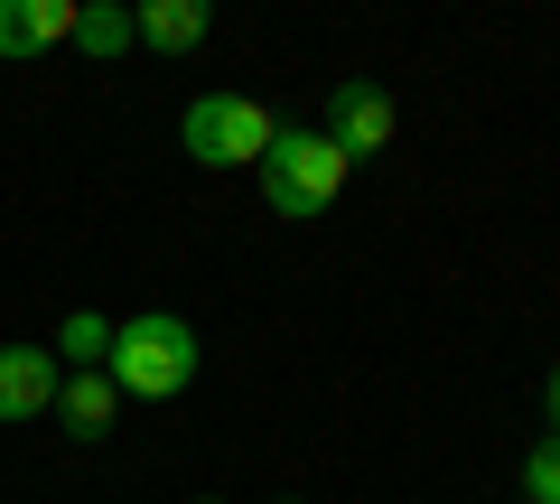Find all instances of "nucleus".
<instances>
[{
  "label": "nucleus",
  "instance_id": "f257e3e1",
  "mask_svg": "<svg viewBox=\"0 0 560 504\" xmlns=\"http://www.w3.org/2000/svg\"><path fill=\"white\" fill-rule=\"evenodd\" d=\"M346 168H355V160L327 141L318 121H280L253 178H261V206H271L280 224H308V215H327V206L346 197Z\"/></svg>",
  "mask_w": 560,
  "mask_h": 504
},
{
  "label": "nucleus",
  "instance_id": "f03ea898",
  "mask_svg": "<svg viewBox=\"0 0 560 504\" xmlns=\"http://www.w3.org/2000/svg\"><path fill=\"white\" fill-rule=\"evenodd\" d=\"M103 374H113L121 402H168V392L197 384V327L168 318V308L121 318V327H113V355H103Z\"/></svg>",
  "mask_w": 560,
  "mask_h": 504
},
{
  "label": "nucleus",
  "instance_id": "7ed1b4c3",
  "mask_svg": "<svg viewBox=\"0 0 560 504\" xmlns=\"http://www.w3.org/2000/svg\"><path fill=\"white\" fill-rule=\"evenodd\" d=\"M271 131H280V121L261 113L253 94H197V103L178 113V150H187L197 168H261Z\"/></svg>",
  "mask_w": 560,
  "mask_h": 504
},
{
  "label": "nucleus",
  "instance_id": "20e7f679",
  "mask_svg": "<svg viewBox=\"0 0 560 504\" xmlns=\"http://www.w3.org/2000/svg\"><path fill=\"white\" fill-rule=\"evenodd\" d=\"M318 131L346 150V160H374V150H393V94H383L374 75H346L337 94L318 103Z\"/></svg>",
  "mask_w": 560,
  "mask_h": 504
},
{
  "label": "nucleus",
  "instance_id": "39448f33",
  "mask_svg": "<svg viewBox=\"0 0 560 504\" xmlns=\"http://www.w3.org/2000/svg\"><path fill=\"white\" fill-rule=\"evenodd\" d=\"M57 384H66L57 345H0V421H38V411H57Z\"/></svg>",
  "mask_w": 560,
  "mask_h": 504
},
{
  "label": "nucleus",
  "instance_id": "423d86ee",
  "mask_svg": "<svg viewBox=\"0 0 560 504\" xmlns=\"http://www.w3.org/2000/svg\"><path fill=\"white\" fill-rule=\"evenodd\" d=\"M75 38V0H0V57H47Z\"/></svg>",
  "mask_w": 560,
  "mask_h": 504
},
{
  "label": "nucleus",
  "instance_id": "0eeeda50",
  "mask_svg": "<svg viewBox=\"0 0 560 504\" xmlns=\"http://www.w3.org/2000/svg\"><path fill=\"white\" fill-rule=\"evenodd\" d=\"M131 20H140V47H150V57H197V47L215 38V10H206V0H140Z\"/></svg>",
  "mask_w": 560,
  "mask_h": 504
},
{
  "label": "nucleus",
  "instance_id": "6e6552de",
  "mask_svg": "<svg viewBox=\"0 0 560 504\" xmlns=\"http://www.w3.org/2000/svg\"><path fill=\"white\" fill-rule=\"evenodd\" d=\"M57 421H66V439H75V448L113 439V421H121L113 374H66V384H57Z\"/></svg>",
  "mask_w": 560,
  "mask_h": 504
},
{
  "label": "nucleus",
  "instance_id": "1a4fd4ad",
  "mask_svg": "<svg viewBox=\"0 0 560 504\" xmlns=\"http://www.w3.org/2000/svg\"><path fill=\"white\" fill-rule=\"evenodd\" d=\"M75 47H84V57H131L140 20L121 10V0H75Z\"/></svg>",
  "mask_w": 560,
  "mask_h": 504
},
{
  "label": "nucleus",
  "instance_id": "9d476101",
  "mask_svg": "<svg viewBox=\"0 0 560 504\" xmlns=\"http://www.w3.org/2000/svg\"><path fill=\"white\" fill-rule=\"evenodd\" d=\"M103 355H113V318L75 308V318L57 327V364H75V374H103Z\"/></svg>",
  "mask_w": 560,
  "mask_h": 504
},
{
  "label": "nucleus",
  "instance_id": "9b49d317",
  "mask_svg": "<svg viewBox=\"0 0 560 504\" xmlns=\"http://www.w3.org/2000/svg\"><path fill=\"white\" fill-rule=\"evenodd\" d=\"M523 504H560V430H541L523 458Z\"/></svg>",
  "mask_w": 560,
  "mask_h": 504
},
{
  "label": "nucleus",
  "instance_id": "f8f14e48",
  "mask_svg": "<svg viewBox=\"0 0 560 504\" xmlns=\"http://www.w3.org/2000/svg\"><path fill=\"white\" fill-rule=\"evenodd\" d=\"M541 402H551V430H560V364H551V384H541Z\"/></svg>",
  "mask_w": 560,
  "mask_h": 504
},
{
  "label": "nucleus",
  "instance_id": "ddd939ff",
  "mask_svg": "<svg viewBox=\"0 0 560 504\" xmlns=\"http://www.w3.org/2000/svg\"><path fill=\"white\" fill-rule=\"evenodd\" d=\"M197 504H224V495H197Z\"/></svg>",
  "mask_w": 560,
  "mask_h": 504
},
{
  "label": "nucleus",
  "instance_id": "4468645a",
  "mask_svg": "<svg viewBox=\"0 0 560 504\" xmlns=\"http://www.w3.org/2000/svg\"><path fill=\"white\" fill-rule=\"evenodd\" d=\"M280 504H290V495H280Z\"/></svg>",
  "mask_w": 560,
  "mask_h": 504
}]
</instances>
